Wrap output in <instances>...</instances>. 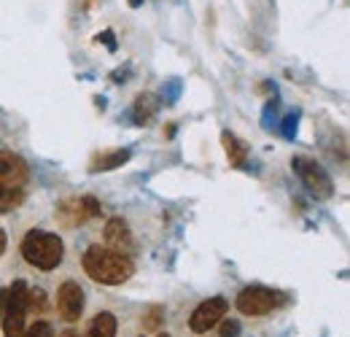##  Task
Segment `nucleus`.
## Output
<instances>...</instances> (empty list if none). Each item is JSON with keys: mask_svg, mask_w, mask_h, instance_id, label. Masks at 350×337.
Listing matches in <instances>:
<instances>
[{"mask_svg": "<svg viewBox=\"0 0 350 337\" xmlns=\"http://www.w3.org/2000/svg\"><path fill=\"white\" fill-rule=\"evenodd\" d=\"M84 273H87L94 284H103V286H122L124 281L132 278L135 264H132L130 256H124V253L92 246V249H87V253H84Z\"/></svg>", "mask_w": 350, "mask_h": 337, "instance_id": "f257e3e1", "label": "nucleus"}, {"mask_svg": "<svg viewBox=\"0 0 350 337\" xmlns=\"http://www.w3.org/2000/svg\"><path fill=\"white\" fill-rule=\"evenodd\" d=\"M22 256L27 264H33L38 270H54V267H59V262L65 256V243L57 232L33 229L22 240Z\"/></svg>", "mask_w": 350, "mask_h": 337, "instance_id": "f03ea898", "label": "nucleus"}, {"mask_svg": "<svg viewBox=\"0 0 350 337\" xmlns=\"http://www.w3.org/2000/svg\"><path fill=\"white\" fill-rule=\"evenodd\" d=\"M25 302H27V284L14 281V286L8 289V308L3 316V335L5 337L25 335V316H27Z\"/></svg>", "mask_w": 350, "mask_h": 337, "instance_id": "7ed1b4c3", "label": "nucleus"}, {"mask_svg": "<svg viewBox=\"0 0 350 337\" xmlns=\"http://www.w3.org/2000/svg\"><path fill=\"white\" fill-rule=\"evenodd\" d=\"M278 305V295L267 286H248L237 295V310L243 316H254V319H262L267 313H272Z\"/></svg>", "mask_w": 350, "mask_h": 337, "instance_id": "20e7f679", "label": "nucleus"}, {"mask_svg": "<svg viewBox=\"0 0 350 337\" xmlns=\"http://www.w3.org/2000/svg\"><path fill=\"white\" fill-rule=\"evenodd\" d=\"M226 310H229V305H226L224 297H211V299H205V302L191 313V319H189V329L197 332V335L211 332L219 321H224Z\"/></svg>", "mask_w": 350, "mask_h": 337, "instance_id": "39448f33", "label": "nucleus"}, {"mask_svg": "<svg viewBox=\"0 0 350 337\" xmlns=\"http://www.w3.org/2000/svg\"><path fill=\"white\" fill-rule=\"evenodd\" d=\"M291 165H294V170L299 173V178L305 181V186L315 197H332V178L318 162H312L307 157H294Z\"/></svg>", "mask_w": 350, "mask_h": 337, "instance_id": "423d86ee", "label": "nucleus"}, {"mask_svg": "<svg viewBox=\"0 0 350 337\" xmlns=\"http://www.w3.org/2000/svg\"><path fill=\"white\" fill-rule=\"evenodd\" d=\"M57 310H59V316L68 324L81 319V313H84V289L76 281H65L59 286V292H57Z\"/></svg>", "mask_w": 350, "mask_h": 337, "instance_id": "0eeeda50", "label": "nucleus"}, {"mask_svg": "<svg viewBox=\"0 0 350 337\" xmlns=\"http://www.w3.org/2000/svg\"><path fill=\"white\" fill-rule=\"evenodd\" d=\"M30 178L27 162L14 151H0V186L8 189H25Z\"/></svg>", "mask_w": 350, "mask_h": 337, "instance_id": "6e6552de", "label": "nucleus"}, {"mask_svg": "<svg viewBox=\"0 0 350 337\" xmlns=\"http://www.w3.org/2000/svg\"><path fill=\"white\" fill-rule=\"evenodd\" d=\"M103 238H105L108 249H111V251H116V253H124V256H127V253L135 249L132 229L124 219H111V221L105 224V229H103Z\"/></svg>", "mask_w": 350, "mask_h": 337, "instance_id": "1a4fd4ad", "label": "nucleus"}, {"mask_svg": "<svg viewBox=\"0 0 350 337\" xmlns=\"http://www.w3.org/2000/svg\"><path fill=\"white\" fill-rule=\"evenodd\" d=\"M124 162H130V151L127 149H113V151H103L92 160V173H103V170L122 168Z\"/></svg>", "mask_w": 350, "mask_h": 337, "instance_id": "9d476101", "label": "nucleus"}, {"mask_svg": "<svg viewBox=\"0 0 350 337\" xmlns=\"http://www.w3.org/2000/svg\"><path fill=\"white\" fill-rule=\"evenodd\" d=\"M221 140H224V149H226V154H229V162L237 165V168L245 165V160H248V146H245L234 132H224Z\"/></svg>", "mask_w": 350, "mask_h": 337, "instance_id": "9b49d317", "label": "nucleus"}, {"mask_svg": "<svg viewBox=\"0 0 350 337\" xmlns=\"http://www.w3.org/2000/svg\"><path fill=\"white\" fill-rule=\"evenodd\" d=\"M116 316L113 313H97L87 329V337H116Z\"/></svg>", "mask_w": 350, "mask_h": 337, "instance_id": "f8f14e48", "label": "nucleus"}, {"mask_svg": "<svg viewBox=\"0 0 350 337\" xmlns=\"http://www.w3.org/2000/svg\"><path fill=\"white\" fill-rule=\"evenodd\" d=\"M57 216H59V221H62L65 227H76V224H81V221L89 219L87 213H84L81 200H65V203L57 208Z\"/></svg>", "mask_w": 350, "mask_h": 337, "instance_id": "ddd939ff", "label": "nucleus"}, {"mask_svg": "<svg viewBox=\"0 0 350 337\" xmlns=\"http://www.w3.org/2000/svg\"><path fill=\"white\" fill-rule=\"evenodd\" d=\"M157 108H159L157 97H151V95H140L137 103H135V119H137V125H148V119L157 114Z\"/></svg>", "mask_w": 350, "mask_h": 337, "instance_id": "4468645a", "label": "nucleus"}, {"mask_svg": "<svg viewBox=\"0 0 350 337\" xmlns=\"http://www.w3.org/2000/svg\"><path fill=\"white\" fill-rule=\"evenodd\" d=\"M22 203H25V189H8V186H0V213L16 211Z\"/></svg>", "mask_w": 350, "mask_h": 337, "instance_id": "2eb2a0df", "label": "nucleus"}, {"mask_svg": "<svg viewBox=\"0 0 350 337\" xmlns=\"http://www.w3.org/2000/svg\"><path fill=\"white\" fill-rule=\"evenodd\" d=\"M27 313H44L46 310V292L44 289H27Z\"/></svg>", "mask_w": 350, "mask_h": 337, "instance_id": "dca6fc26", "label": "nucleus"}, {"mask_svg": "<svg viewBox=\"0 0 350 337\" xmlns=\"http://www.w3.org/2000/svg\"><path fill=\"white\" fill-rule=\"evenodd\" d=\"M165 313V308H159V305H154L151 310H148V316L143 319V329H148V332H157L159 329V324H162V316Z\"/></svg>", "mask_w": 350, "mask_h": 337, "instance_id": "f3484780", "label": "nucleus"}, {"mask_svg": "<svg viewBox=\"0 0 350 337\" xmlns=\"http://www.w3.org/2000/svg\"><path fill=\"white\" fill-rule=\"evenodd\" d=\"M22 337H54V332H51V324L49 321H36L33 327L25 329Z\"/></svg>", "mask_w": 350, "mask_h": 337, "instance_id": "a211bd4d", "label": "nucleus"}, {"mask_svg": "<svg viewBox=\"0 0 350 337\" xmlns=\"http://www.w3.org/2000/svg\"><path fill=\"white\" fill-rule=\"evenodd\" d=\"M219 324H221L219 337H240V321L226 319V321H219Z\"/></svg>", "mask_w": 350, "mask_h": 337, "instance_id": "6ab92c4d", "label": "nucleus"}, {"mask_svg": "<svg viewBox=\"0 0 350 337\" xmlns=\"http://www.w3.org/2000/svg\"><path fill=\"white\" fill-rule=\"evenodd\" d=\"M81 205H84V213H87L89 219H92V216H100V211H103V208H100V203H97V200H94V197H81Z\"/></svg>", "mask_w": 350, "mask_h": 337, "instance_id": "aec40b11", "label": "nucleus"}, {"mask_svg": "<svg viewBox=\"0 0 350 337\" xmlns=\"http://www.w3.org/2000/svg\"><path fill=\"white\" fill-rule=\"evenodd\" d=\"M283 135H286V138H294V135H297V114L286 116V125H283Z\"/></svg>", "mask_w": 350, "mask_h": 337, "instance_id": "412c9836", "label": "nucleus"}, {"mask_svg": "<svg viewBox=\"0 0 350 337\" xmlns=\"http://www.w3.org/2000/svg\"><path fill=\"white\" fill-rule=\"evenodd\" d=\"M5 308H8V289H0V321L5 316Z\"/></svg>", "mask_w": 350, "mask_h": 337, "instance_id": "4be33fe9", "label": "nucleus"}, {"mask_svg": "<svg viewBox=\"0 0 350 337\" xmlns=\"http://www.w3.org/2000/svg\"><path fill=\"white\" fill-rule=\"evenodd\" d=\"M111 36H113V33H111V30H105V33H100V36H97V41H105L111 49H113L116 43H113V38H111Z\"/></svg>", "mask_w": 350, "mask_h": 337, "instance_id": "5701e85b", "label": "nucleus"}, {"mask_svg": "<svg viewBox=\"0 0 350 337\" xmlns=\"http://www.w3.org/2000/svg\"><path fill=\"white\" fill-rule=\"evenodd\" d=\"M5 243H8V240H5V232H3V229H0V253L5 251Z\"/></svg>", "mask_w": 350, "mask_h": 337, "instance_id": "b1692460", "label": "nucleus"}, {"mask_svg": "<svg viewBox=\"0 0 350 337\" xmlns=\"http://www.w3.org/2000/svg\"><path fill=\"white\" fill-rule=\"evenodd\" d=\"M57 337H79V335H76V332H73V329H65V332H62V335H57Z\"/></svg>", "mask_w": 350, "mask_h": 337, "instance_id": "393cba45", "label": "nucleus"}, {"mask_svg": "<svg viewBox=\"0 0 350 337\" xmlns=\"http://www.w3.org/2000/svg\"><path fill=\"white\" fill-rule=\"evenodd\" d=\"M140 3H143V0H130V5H132V8H137Z\"/></svg>", "mask_w": 350, "mask_h": 337, "instance_id": "a878e982", "label": "nucleus"}, {"mask_svg": "<svg viewBox=\"0 0 350 337\" xmlns=\"http://www.w3.org/2000/svg\"><path fill=\"white\" fill-rule=\"evenodd\" d=\"M157 337H170L167 332H157Z\"/></svg>", "mask_w": 350, "mask_h": 337, "instance_id": "bb28decb", "label": "nucleus"}]
</instances>
